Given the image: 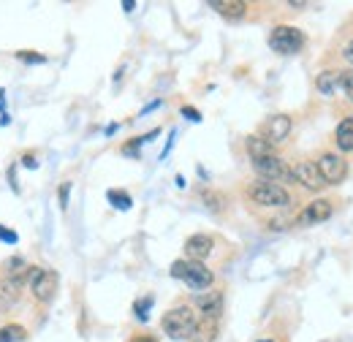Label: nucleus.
<instances>
[{
	"mask_svg": "<svg viewBox=\"0 0 353 342\" xmlns=\"http://www.w3.org/2000/svg\"><path fill=\"white\" fill-rule=\"evenodd\" d=\"M245 199L250 204L264 206V209H275V212H285L296 204V199L291 196V191L278 182H267V180H253L245 185Z\"/></svg>",
	"mask_w": 353,
	"mask_h": 342,
	"instance_id": "obj_1",
	"label": "nucleus"
},
{
	"mask_svg": "<svg viewBox=\"0 0 353 342\" xmlns=\"http://www.w3.org/2000/svg\"><path fill=\"white\" fill-rule=\"evenodd\" d=\"M196 323H199V315H196V310L188 307V304H177V307H171V310L160 318V329H163V334L171 337V340H191L193 332H196Z\"/></svg>",
	"mask_w": 353,
	"mask_h": 342,
	"instance_id": "obj_2",
	"label": "nucleus"
},
{
	"mask_svg": "<svg viewBox=\"0 0 353 342\" xmlns=\"http://www.w3.org/2000/svg\"><path fill=\"white\" fill-rule=\"evenodd\" d=\"M313 163H315V169H318V174L324 177V182L326 185H340V182H345V177H348V158L345 155H340V152H334V149H321L315 158H313Z\"/></svg>",
	"mask_w": 353,
	"mask_h": 342,
	"instance_id": "obj_3",
	"label": "nucleus"
},
{
	"mask_svg": "<svg viewBox=\"0 0 353 342\" xmlns=\"http://www.w3.org/2000/svg\"><path fill=\"white\" fill-rule=\"evenodd\" d=\"M171 277L182 280L193 291H207L212 282H215V274L202 261H188V258H180V261L171 264Z\"/></svg>",
	"mask_w": 353,
	"mask_h": 342,
	"instance_id": "obj_4",
	"label": "nucleus"
},
{
	"mask_svg": "<svg viewBox=\"0 0 353 342\" xmlns=\"http://www.w3.org/2000/svg\"><path fill=\"white\" fill-rule=\"evenodd\" d=\"M304 44H307V36L291 25H278L269 33V47L278 55H299L304 49Z\"/></svg>",
	"mask_w": 353,
	"mask_h": 342,
	"instance_id": "obj_5",
	"label": "nucleus"
},
{
	"mask_svg": "<svg viewBox=\"0 0 353 342\" xmlns=\"http://www.w3.org/2000/svg\"><path fill=\"white\" fill-rule=\"evenodd\" d=\"M253 171H256V180H267V182H278V185L291 182V163H285L280 155L253 160Z\"/></svg>",
	"mask_w": 353,
	"mask_h": 342,
	"instance_id": "obj_6",
	"label": "nucleus"
},
{
	"mask_svg": "<svg viewBox=\"0 0 353 342\" xmlns=\"http://www.w3.org/2000/svg\"><path fill=\"white\" fill-rule=\"evenodd\" d=\"M291 182L302 185V188L310 191V193H324V191H326V182H324V177L318 174V169H315V163H313L310 158L296 160V163L291 166Z\"/></svg>",
	"mask_w": 353,
	"mask_h": 342,
	"instance_id": "obj_7",
	"label": "nucleus"
},
{
	"mask_svg": "<svg viewBox=\"0 0 353 342\" xmlns=\"http://www.w3.org/2000/svg\"><path fill=\"white\" fill-rule=\"evenodd\" d=\"M27 282L33 288V296L38 302H52L55 293H58V274L49 272V269H30L27 272Z\"/></svg>",
	"mask_w": 353,
	"mask_h": 342,
	"instance_id": "obj_8",
	"label": "nucleus"
},
{
	"mask_svg": "<svg viewBox=\"0 0 353 342\" xmlns=\"http://www.w3.org/2000/svg\"><path fill=\"white\" fill-rule=\"evenodd\" d=\"M337 209L334 199H315L296 215V225H315V223H326Z\"/></svg>",
	"mask_w": 353,
	"mask_h": 342,
	"instance_id": "obj_9",
	"label": "nucleus"
},
{
	"mask_svg": "<svg viewBox=\"0 0 353 342\" xmlns=\"http://www.w3.org/2000/svg\"><path fill=\"white\" fill-rule=\"evenodd\" d=\"M193 310H196L199 318L220 321L223 318V293L220 291H207V293L193 296Z\"/></svg>",
	"mask_w": 353,
	"mask_h": 342,
	"instance_id": "obj_10",
	"label": "nucleus"
},
{
	"mask_svg": "<svg viewBox=\"0 0 353 342\" xmlns=\"http://www.w3.org/2000/svg\"><path fill=\"white\" fill-rule=\"evenodd\" d=\"M291 128H293V120H291L288 114H272V117H267V123L261 125L258 136L267 138L269 144H275V147H278L280 141H285V138H288Z\"/></svg>",
	"mask_w": 353,
	"mask_h": 342,
	"instance_id": "obj_11",
	"label": "nucleus"
},
{
	"mask_svg": "<svg viewBox=\"0 0 353 342\" xmlns=\"http://www.w3.org/2000/svg\"><path fill=\"white\" fill-rule=\"evenodd\" d=\"M212 250H215V239H212L210 234H193V236L185 242V256H188V261H202V264H204V258H210Z\"/></svg>",
	"mask_w": 353,
	"mask_h": 342,
	"instance_id": "obj_12",
	"label": "nucleus"
},
{
	"mask_svg": "<svg viewBox=\"0 0 353 342\" xmlns=\"http://www.w3.org/2000/svg\"><path fill=\"white\" fill-rule=\"evenodd\" d=\"M332 138H334V147H337L340 155L353 152V114L340 120V125L334 128V136Z\"/></svg>",
	"mask_w": 353,
	"mask_h": 342,
	"instance_id": "obj_13",
	"label": "nucleus"
},
{
	"mask_svg": "<svg viewBox=\"0 0 353 342\" xmlns=\"http://www.w3.org/2000/svg\"><path fill=\"white\" fill-rule=\"evenodd\" d=\"M210 5L220 16H226V19H245V14H247V3L245 0H212Z\"/></svg>",
	"mask_w": 353,
	"mask_h": 342,
	"instance_id": "obj_14",
	"label": "nucleus"
},
{
	"mask_svg": "<svg viewBox=\"0 0 353 342\" xmlns=\"http://www.w3.org/2000/svg\"><path fill=\"white\" fill-rule=\"evenodd\" d=\"M245 149H247V155H250L253 160H258V158H269V155H278V147H275V144H269L267 138H261L258 134H253V136L245 138Z\"/></svg>",
	"mask_w": 353,
	"mask_h": 342,
	"instance_id": "obj_15",
	"label": "nucleus"
},
{
	"mask_svg": "<svg viewBox=\"0 0 353 342\" xmlns=\"http://www.w3.org/2000/svg\"><path fill=\"white\" fill-rule=\"evenodd\" d=\"M19 288H22V282H16V280H11V277H3V280H0V307H3V310L14 307V304L19 302Z\"/></svg>",
	"mask_w": 353,
	"mask_h": 342,
	"instance_id": "obj_16",
	"label": "nucleus"
},
{
	"mask_svg": "<svg viewBox=\"0 0 353 342\" xmlns=\"http://www.w3.org/2000/svg\"><path fill=\"white\" fill-rule=\"evenodd\" d=\"M217 332H220V321H207V318H199L196 332H193L191 342H215V340H217Z\"/></svg>",
	"mask_w": 353,
	"mask_h": 342,
	"instance_id": "obj_17",
	"label": "nucleus"
},
{
	"mask_svg": "<svg viewBox=\"0 0 353 342\" xmlns=\"http://www.w3.org/2000/svg\"><path fill=\"white\" fill-rule=\"evenodd\" d=\"M337 79H340V71H321L315 76V90L321 95H334L337 93Z\"/></svg>",
	"mask_w": 353,
	"mask_h": 342,
	"instance_id": "obj_18",
	"label": "nucleus"
},
{
	"mask_svg": "<svg viewBox=\"0 0 353 342\" xmlns=\"http://www.w3.org/2000/svg\"><path fill=\"white\" fill-rule=\"evenodd\" d=\"M202 201H204V206L207 209H212V212H223L226 209V204H228V199L220 193V191H215V188H202Z\"/></svg>",
	"mask_w": 353,
	"mask_h": 342,
	"instance_id": "obj_19",
	"label": "nucleus"
},
{
	"mask_svg": "<svg viewBox=\"0 0 353 342\" xmlns=\"http://www.w3.org/2000/svg\"><path fill=\"white\" fill-rule=\"evenodd\" d=\"M106 201L114 206V209H120V212H125V209L134 206V199H131L125 191H109V193H106Z\"/></svg>",
	"mask_w": 353,
	"mask_h": 342,
	"instance_id": "obj_20",
	"label": "nucleus"
},
{
	"mask_svg": "<svg viewBox=\"0 0 353 342\" xmlns=\"http://www.w3.org/2000/svg\"><path fill=\"white\" fill-rule=\"evenodd\" d=\"M27 340V332L19 326V323H8L0 329V342H22Z\"/></svg>",
	"mask_w": 353,
	"mask_h": 342,
	"instance_id": "obj_21",
	"label": "nucleus"
},
{
	"mask_svg": "<svg viewBox=\"0 0 353 342\" xmlns=\"http://www.w3.org/2000/svg\"><path fill=\"white\" fill-rule=\"evenodd\" d=\"M337 90L348 98L353 103V71L348 69V71H340V79H337Z\"/></svg>",
	"mask_w": 353,
	"mask_h": 342,
	"instance_id": "obj_22",
	"label": "nucleus"
},
{
	"mask_svg": "<svg viewBox=\"0 0 353 342\" xmlns=\"http://www.w3.org/2000/svg\"><path fill=\"white\" fill-rule=\"evenodd\" d=\"M149 307H152V296H144V299H139V302L134 304V310H136V318H139V321H147Z\"/></svg>",
	"mask_w": 353,
	"mask_h": 342,
	"instance_id": "obj_23",
	"label": "nucleus"
},
{
	"mask_svg": "<svg viewBox=\"0 0 353 342\" xmlns=\"http://www.w3.org/2000/svg\"><path fill=\"white\" fill-rule=\"evenodd\" d=\"M340 58H343V63L351 66V71H353V36L340 47Z\"/></svg>",
	"mask_w": 353,
	"mask_h": 342,
	"instance_id": "obj_24",
	"label": "nucleus"
},
{
	"mask_svg": "<svg viewBox=\"0 0 353 342\" xmlns=\"http://www.w3.org/2000/svg\"><path fill=\"white\" fill-rule=\"evenodd\" d=\"M16 58H19L22 63H47V58L38 55V52H16Z\"/></svg>",
	"mask_w": 353,
	"mask_h": 342,
	"instance_id": "obj_25",
	"label": "nucleus"
},
{
	"mask_svg": "<svg viewBox=\"0 0 353 342\" xmlns=\"http://www.w3.org/2000/svg\"><path fill=\"white\" fill-rule=\"evenodd\" d=\"M71 188H73L71 182H63V185H60V206H63V209H69V193H71Z\"/></svg>",
	"mask_w": 353,
	"mask_h": 342,
	"instance_id": "obj_26",
	"label": "nucleus"
},
{
	"mask_svg": "<svg viewBox=\"0 0 353 342\" xmlns=\"http://www.w3.org/2000/svg\"><path fill=\"white\" fill-rule=\"evenodd\" d=\"M0 239H3V242H11V245H14V242H16V234H14L11 228H5V225H0Z\"/></svg>",
	"mask_w": 353,
	"mask_h": 342,
	"instance_id": "obj_27",
	"label": "nucleus"
},
{
	"mask_svg": "<svg viewBox=\"0 0 353 342\" xmlns=\"http://www.w3.org/2000/svg\"><path fill=\"white\" fill-rule=\"evenodd\" d=\"M182 114H185L188 120H193V123H199V120H202V114H199L196 109H191V106H182Z\"/></svg>",
	"mask_w": 353,
	"mask_h": 342,
	"instance_id": "obj_28",
	"label": "nucleus"
},
{
	"mask_svg": "<svg viewBox=\"0 0 353 342\" xmlns=\"http://www.w3.org/2000/svg\"><path fill=\"white\" fill-rule=\"evenodd\" d=\"M128 342H158V337L155 334H134Z\"/></svg>",
	"mask_w": 353,
	"mask_h": 342,
	"instance_id": "obj_29",
	"label": "nucleus"
},
{
	"mask_svg": "<svg viewBox=\"0 0 353 342\" xmlns=\"http://www.w3.org/2000/svg\"><path fill=\"white\" fill-rule=\"evenodd\" d=\"M158 106H160V101H152L149 106H144V109H141V114H147V112H152V109H158Z\"/></svg>",
	"mask_w": 353,
	"mask_h": 342,
	"instance_id": "obj_30",
	"label": "nucleus"
},
{
	"mask_svg": "<svg viewBox=\"0 0 353 342\" xmlns=\"http://www.w3.org/2000/svg\"><path fill=\"white\" fill-rule=\"evenodd\" d=\"M25 166H27V169H36V158H30V155H25Z\"/></svg>",
	"mask_w": 353,
	"mask_h": 342,
	"instance_id": "obj_31",
	"label": "nucleus"
},
{
	"mask_svg": "<svg viewBox=\"0 0 353 342\" xmlns=\"http://www.w3.org/2000/svg\"><path fill=\"white\" fill-rule=\"evenodd\" d=\"M123 8H125V11H134V8H136V3H134V0H125V3H123Z\"/></svg>",
	"mask_w": 353,
	"mask_h": 342,
	"instance_id": "obj_32",
	"label": "nucleus"
},
{
	"mask_svg": "<svg viewBox=\"0 0 353 342\" xmlns=\"http://www.w3.org/2000/svg\"><path fill=\"white\" fill-rule=\"evenodd\" d=\"M258 342H275V340H258Z\"/></svg>",
	"mask_w": 353,
	"mask_h": 342,
	"instance_id": "obj_33",
	"label": "nucleus"
}]
</instances>
